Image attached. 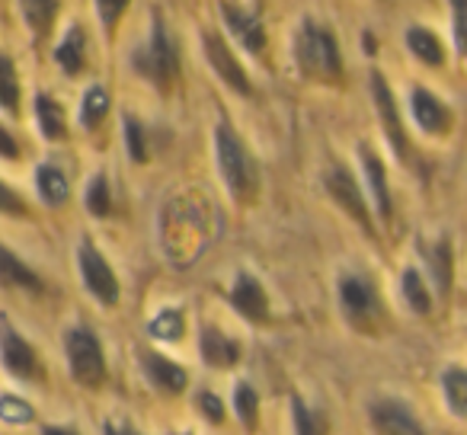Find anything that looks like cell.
Masks as SVG:
<instances>
[{
	"instance_id": "cell-19",
	"label": "cell",
	"mask_w": 467,
	"mask_h": 435,
	"mask_svg": "<svg viewBox=\"0 0 467 435\" xmlns=\"http://www.w3.org/2000/svg\"><path fill=\"white\" fill-rule=\"evenodd\" d=\"M55 65L67 74V78H78L87 67V33L80 23H71L61 36V42L55 46Z\"/></svg>"
},
{
	"instance_id": "cell-24",
	"label": "cell",
	"mask_w": 467,
	"mask_h": 435,
	"mask_svg": "<svg viewBox=\"0 0 467 435\" xmlns=\"http://www.w3.org/2000/svg\"><path fill=\"white\" fill-rule=\"evenodd\" d=\"M36 189H39L42 202L48 208H61L67 202V195H71V182H67L65 170L55 167V163H42L36 170Z\"/></svg>"
},
{
	"instance_id": "cell-41",
	"label": "cell",
	"mask_w": 467,
	"mask_h": 435,
	"mask_svg": "<svg viewBox=\"0 0 467 435\" xmlns=\"http://www.w3.org/2000/svg\"><path fill=\"white\" fill-rule=\"evenodd\" d=\"M106 435H129V432H125L122 426H116V422H109V426H106Z\"/></svg>"
},
{
	"instance_id": "cell-8",
	"label": "cell",
	"mask_w": 467,
	"mask_h": 435,
	"mask_svg": "<svg viewBox=\"0 0 467 435\" xmlns=\"http://www.w3.org/2000/svg\"><path fill=\"white\" fill-rule=\"evenodd\" d=\"M65 352H67V368H71L78 384H84V388H99V384L106 381V356L93 330H87V326L67 330Z\"/></svg>"
},
{
	"instance_id": "cell-5",
	"label": "cell",
	"mask_w": 467,
	"mask_h": 435,
	"mask_svg": "<svg viewBox=\"0 0 467 435\" xmlns=\"http://www.w3.org/2000/svg\"><path fill=\"white\" fill-rule=\"evenodd\" d=\"M221 23H224V36L231 39L234 48H241L244 55L263 61L269 52V33L263 23L260 10L247 7L241 0H218Z\"/></svg>"
},
{
	"instance_id": "cell-11",
	"label": "cell",
	"mask_w": 467,
	"mask_h": 435,
	"mask_svg": "<svg viewBox=\"0 0 467 435\" xmlns=\"http://www.w3.org/2000/svg\"><path fill=\"white\" fill-rule=\"evenodd\" d=\"M358 167H362L365 176V189H368V205L375 208L378 222L390 224L394 222V199H390V186H388V167L384 161L378 157L375 148L368 144H358Z\"/></svg>"
},
{
	"instance_id": "cell-35",
	"label": "cell",
	"mask_w": 467,
	"mask_h": 435,
	"mask_svg": "<svg viewBox=\"0 0 467 435\" xmlns=\"http://www.w3.org/2000/svg\"><path fill=\"white\" fill-rule=\"evenodd\" d=\"M33 407H29L23 397L4 394L0 397V419L10 422V426H23V422H33Z\"/></svg>"
},
{
	"instance_id": "cell-27",
	"label": "cell",
	"mask_w": 467,
	"mask_h": 435,
	"mask_svg": "<svg viewBox=\"0 0 467 435\" xmlns=\"http://www.w3.org/2000/svg\"><path fill=\"white\" fill-rule=\"evenodd\" d=\"M441 390H445V403L454 416L467 419V368L451 365L441 371Z\"/></svg>"
},
{
	"instance_id": "cell-13",
	"label": "cell",
	"mask_w": 467,
	"mask_h": 435,
	"mask_svg": "<svg viewBox=\"0 0 467 435\" xmlns=\"http://www.w3.org/2000/svg\"><path fill=\"white\" fill-rule=\"evenodd\" d=\"M227 301H231L234 311L241 314L244 320H250V324L260 326L269 320V295H266V288H263V282L256 279L254 273H247V269L234 275Z\"/></svg>"
},
{
	"instance_id": "cell-14",
	"label": "cell",
	"mask_w": 467,
	"mask_h": 435,
	"mask_svg": "<svg viewBox=\"0 0 467 435\" xmlns=\"http://www.w3.org/2000/svg\"><path fill=\"white\" fill-rule=\"evenodd\" d=\"M0 358L7 365L10 375L23 378V381H33L39 375V358H36V349L14 330L7 317H0Z\"/></svg>"
},
{
	"instance_id": "cell-20",
	"label": "cell",
	"mask_w": 467,
	"mask_h": 435,
	"mask_svg": "<svg viewBox=\"0 0 467 435\" xmlns=\"http://www.w3.org/2000/svg\"><path fill=\"white\" fill-rule=\"evenodd\" d=\"M420 250H422V256H426V269L435 282V292H439L441 298H448L451 279H454V260H451V243H448V237H439V241H432V243H420Z\"/></svg>"
},
{
	"instance_id": "cell-18",
	"label": "cell",
	"mask_w": 467,
	"mask_h": 435,
	"mask_svg": "<svg viewBox=\"0 0 467 435\" xmlns=\"http://www.w3.org/2000/svg\"><path fill=\"white\" fill-rule=\"evenodd\" d=\"M199 352L205 358V365H212V368H231V365L241 362L244 346L227 337L224 330H218V326H205L199 339Z\"/></svg>"
},
{
	"instance_id": "cell-34",
	"label": "cell",
	"mask_w": 467,
	"mask_h": 435,
	"mask_svg": "<svg viewBox=\"0 0 467 435\" xmlns=\"http://www.w3.org/2000/svg\"><path fill=\"white\" fill-rule=\"evenodd\" d=\"M122 129H125V148H129V157L135 163H144L148 161V138H144V125L138 122L135 116H125Z\"/></svg>"
},
{
	"instance_id": "cell-32",
	"label": "cell",
	"mask_w": 467,
	"mask_h": 435,
	"mask_svg": "<svg viewBox=\"0 0 467 435\" xmlns=\"http://www.w3.org/2000/svg\"><path fill=\"white\" fill-rule=\"evenodd\" d=\"M448 33L461 58H467V0H448Z\"/></svg>"
},
{
	"instance_id": "cell-1",
	"label": "cell",
	"mask_w": 467,
	"mask_h": 435,
	"mask_svg": "<svg viewBox=\"0 0 467 435\" xmlns=\"http://www.w3.org/2000/svg\"><path fill=\"white\" fill-rule=\"evenodd\" d=\"M292 58L295 67L305 80L311 84H327L339 87L346 80V61L339 39L327 23L305 16V20L295 26L292 36Z\"/></svg>"
},
{
	"instance_id": "cell-12",
	"label": "cell",
	"mask_w": 467,
	"mask_h": 435,
	"mask_svg": "<svg viewBox=\"0 0 467 435\" xmlns=\"http://www.w3.org/2000/svg\"><path fill=\"white\" fill-rule=\"evenodd\" d=\"M410 116H413V125L429 138H445L454 125V116L448 109L445 99L435 97L429 87H413L410 90Z\"/></svg>"
},
{
	"instance_id": "cell-25",
	"label": "cell",
	"mask_w": 467,
	"mask_h": 435,
	"mask_svg": "<svg viewBox=\"0 0 467 435\" xmlns=\"http://www.w3.org/2000/svg\"><path fill=\"white\" fill-rule=\"evenodd\" d=\"M400 295H403V301H407L410 311L420 314V317H426V314L432 311V292H429V282L420 269H413V266L403 269Z\"/></svg>"
},
{
	"instance_id": "cell-10",
	"label": "cell",
	"mask_w": 467,
	"mask_h": 435,
	"mask_svg": "<svg viewBox=\"0 0 467 435\" xmlns=\"http://www.w3.org/2000/svg\"><path fill=\"white\" fill-rule=\"evenodd\" d=\"M78 266H80V279H84L87 292H90L103 307H116L119 295H122V288H119V275H116V269L109 266V260L99 254V247L90 241V237L80 241Z\"/></svg>"
},
{
	"instance_id": "cell-4",
	"label": "cell",
	"mask_w": 467,
	"mask_h": 435,
	"mask_svg": "<svg viewBox=\"0 0 467 435\" xmlns=\"http://www.w3.org/2000/svg\"><path fill=\"white\" fill-rule=\"evenodd\" d=\"M199 42H202V55H205V65L212 67L214 78H218L234 97H244V99L254 97V80H250L247 65L241 61L237 48L231 46V39H227L224 33H218V29H202Z\"/></svg>"
},
{
	"instance_id": "cell-2",
	"label": "cell",
	"mask_w": 467,
	"mask_h": 435,
	"mask_svg": "<svg viewBox=\"0 0 467 435\" xmlns=\"http://www.w3.org/2000/svg\"><path fill=\"white\" fill-rule=\"evenodd\" d=\"M131 71L148 87H154L161 97H170L180 87V46L161 14L150 16L148 39L131 52Z\"/></svg>"
},
{
	"instance_id": "cell-30",
	"label": "cell",
	"mask_w": 467,
	"mask_h": 435,
	"mask_svg": "<svg viewBox=\"0 0 467 435\" xmlns=\"http://www.w3.org/2000/svg\"><path fill=\"white\" fill-rule=\"evenodd\" d=\"M84 205L93 218H106V214L112 212V192H109L106 173H97L90 180V186H87V192H84Z\"/></svg>"
},
{
	"instance_id": "cell-33",
	"label": "cell",
	"mask_w": 467,
	"mask_h": 435,
	"mask_svg": "<svg viewBox=\"0 0 467 435\" xmlns=\"http://www.w3.org/2000/svg\"><path fill=\"white\" fill-rule=\"evenodd\" d=\"M148 333L154 339H163V343H176V339L182 337V314L176 311V307H167V311H161L150 320Z\"/></svg>"
},
{
	"instance_id": "cell-40",
	"label": "cell",
	"mask_w": 467,
	"mask_h": 435,
	"mask_svg": "<svg viewBox=\"0 0 467 435\" xmlns=\"http://www.w3.org/2000/svg\"><path fill=\"white\" fill-rule=\"evenodd\" d=\"M42 435H78L74 429H67V426H46L42 429Z\"/></svg>"
},
{
	"instance_id": "cell-29",
	"label": "cell",
	"mask_w": 467,
	"mask_h": 435,
	"mask_svg": "<svg viewBox=\"0 0 467 435\" xmlns=\"http://www.w3.org/2000/svg\"><path fill=\"white\" fill-rule=\"evenodd\" d=\"M129 4H131V0H93L97 20H99V26H103V36L109 42L116 39L119 23H122V16L129 14Z\"/></svg>"
},
{
	"instance_id": "cell-21",
	"label": "cell",
	"mask_w": 467,
	"mask_h": 435,
	"mask_svg": "<svg viewBox=\"0 0 467 435\" xmlns=\"http://www.w3.org/2000/svg\"><path fill=\"white\" fill-rule=\"evenodd\" d=\"M0 285L23 288V292H36V295L42 292L39 275H36L33 269H29L26 263L14 254V250L4 247V243H0Z\"/></svg>"
},
{
	"instance_id": "cell-31",
	"label": "cell",
	"mask_w": 467,
	"mask_h": 435,
	"mask_svg": "<svg viewBox=\"0 0 467 435\" xmlns=\"http://www.w3.org/2000/svg\"><path fill=\"white\" fill-rule=\"evenodd\" d=\"M234 409L241 416V422L247 426V432H254L260 422V394L250 384H237L234 388Z\"/></svg>"
},
{
	"instance_id": "cell-9",
	"label": "cell",
	"mask_w": 467,
	"mask_h": 435,
	"mask_svg": "<svg viewBox=\"0 0 467 435\" xmlns=\"http://www.w3.org/2000/svg\"><path fill=\"white\" fill-rule=\"evenodd\" d=\"M371 99H375L378 119H381L384 138H388L390 150L400 163H413V144H410L407 125H403L400 106H397V97L390 90L388 78L381 71H371Z\"/></svg>"
},
{
	"instance_id": "cell-3",
	"label": "cell",
	"mask_w": 467,
	"mask_h": 435,
	"mask_svg": "<svg viewBox=\"0 0 467 435\" xmlns=\"http://www.w3.org/2000/svg\"><path fill=\"white\" fill-rule=\"evenodd\" d=\"M214 161H218V173L224 180V189L237 205H247L260 192V173H256V161L250 154L247 141H244L227 119L214 125Z\"/></svg>"
},
{
	"instance_id": "cell-15",
	"label": "cell",
	"mask_w": 467,
	"mask_h": 435,
	"mask_svg": "<svg viewBox=\"0 0 467 435\" xmlns=\"http://www.w3.org/2000/svg\"><path fill=\"white\" fill-rule=\"evenodd\" d=\"M368 416L378 435H426L422 432V422L400 400H375Z\"/></svg>"
},
{
	"instance_id": "cell-36",
	"label": "cell",
	"mask_w": 467,
	"mask_h": 435,
	"mask_svg": "<svg viewBox=\"0 0 467 435\" xmlns=\"http://www.w3.org/2000/svg\"><path fill=\"white\" fill-rule=\"evenodd\" d=\"M292 416H295V429H298V435H327L324 416L311 413L301 397H295V400H292Z\"/></svg>"
},
{
	"instance_id": "cell-7",
	"label": "cell",
	"mask_w": 467,
	"mask_h": 435,
	"mask_svg": "<svg viewBox=\"0 0 467 435\" xmlns=\"http://www.w3.org/2000/svg\"><path fill=\"white\" fill-rule=\"evenodd\" d=\"M324 189H327V195H330V199L337 202L346 214H349L352 222L365 231V234L368 237L375 234V214H371L368 195H365L362 182L356 180V173H352L349 167H343V163H330V167L324 170Z\"/></svg>"
},
{
	"instance_id": "cell-28",
	"label": "cell",
	"mask_w": 467,
	"mask_h": 435,
	"mask_svg": "<svg viewBox=\"0 0 467 435\" xmlns=\"http://www.w3.org/2000/svg\"><path fill=\"white\" fill-rule=\"evenodd\" d=\"M0 109L16 116L20 112V74L10 55L0 52Z\"/></svg>"
},
{
	"instance_id": "cell-6",
	"label": "cell",
	"mask_w": 467,
	"mask_h": 435,
	"mask_svg": "<svg viewBox=\"0 0 467 435\" xmlns=\"http://www.w3.org/2000/svg\"><path fill=\"white\" fill-rule=\"evenodd\" d=\"M337 295H339V307H343L346 320H349L356 330L368 333L381 324V298H378V288L371 279L358 273H343L339 275V285H337Z\"/></svg>"
},
{
	"instance_id": "cell-17",
	"label": "cell",
	"mask_w": 467,
	"mask_h": 435,
	"mask_svg": "<svg viewBox=\"0 0 467 435\" xmlns=\"http://www.w3.org/2000/svg\"><path fill=\"white\" fill-rule=\"evenodd\" d=\"M141 365H144V375H148V381L154 384L161 394H180L182 388H186V368L182 365H176L173 358L161 356V352H150L144 349L141 352Z\"/></svg>"
},
{
	"instance_id": "cell-22",
	"label": "cell",
	"mask_w": 467,
	"mask_h": 435,
	"mask_svg": "<svg viewBox=\"0 0 467 435\" xmlns=\"http://www.w3.org/2000/svg\"><path fill=\"white\" fill-rule=\"evenodd\" d=\"M58 10L61 0H20V14L36 42L48 39V33L55 29V20H58Z\"/></svg>"
},
{
	"instance_id": "cell-23",
	"label": "cell",
	"mask_w": 467,
	"mask_h": 435,
	"mask_svg": "<svg viewBox=\"0 0 467 435\" xmlns=\"http://www.w3.org/2000/svg\"><path fill=\"white\" fill-rule=\"evenodd\" d=\"M36 122H39V131L46 141H65L67 138V119L65 109L55 97L48 93H39L36 97Z\"/></svg>"
},
{
	"instance_id": "cell-38",
	"label": "cell",
	"mask_w": 467,
	"mask_h": 435,
	"mask_svg": "<svg viewBox=\"0 0 467 435\" xmlns=\"http://www.w3.org/2000/svg\"><path fill=\"white\" fill-rule=\"evenodd\" d=\"M199 407H202V413H205L212 422H221V419H224V407H221L218 397L208 394V390H205V394H199Z\"/></svg>"
},
{
	"instance_id": "cell-37",
	"label": "cell",
	"mask_w": 467,
	"mask_h": 435,
	"mask_svg": "<svg viewBox=\"0 0 467 435\" xmlns=\"http://www.w3.org/2000/svg\"><path fill=\"white\" fill-rule=\"evenodd\" d=\"M0 214H14V218H26L29 214L26 202H23L4 180H0Z\"/></svg>"
},
{
	"instance_id": "cell-16",
	"label": "cell",
	"mask_w": 467,
	"mask_h": 435,
	"mask_svg": "<svg viewBox=\"0 0 467 435\" xmlns=\"http://www.w3.org/2000/svg\"><path fill=\"white\" fill-rule=\"evenodd\" d=\"M403 46H407V52L413 55L420 65L432 67V71L448 65L445 42H441V36L435 33L432 26H426V23H410L407 33H403Z\"/></svg>"
},
{
	"instance_id": "cell-39",
	"label": "cell",
	"mask_w": 467,
	"mask_h": 435,
	"mask_svg": "<svg viewBox=\"0 0 467 435\" xmlns=\"http://www.w3.org/2000/svg\"><path fill=\"white\" fill-rule=\"evenodd\" d=\"M0 157H4V161H16V157H20V144H16V138L10 135L4 125H0Z\"/></svg>"
},
{
	"instance_id": "cell-26",
	"label": "cell",
	"mask_w": 467,
	"mask_h": 435,
	"mask_svg": "<svg viewBox=\"0 0 467 435\" xmlns=\"http://www.w3.org/2000/svg\"><path fill=\"white\" fill-rule=\"evenodd\" d=\"M109 106H112L109 90H106L103 84H90L84 90V97H80V112H78L80 125H84L87 131L99 129V125L106 122V116H109Z\"/></svg>"
}]
</instances>
